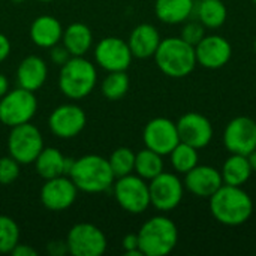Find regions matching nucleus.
<instances>
[{"instance_id":"obj_24","label":"nucleus","mask_w":256,"mask_h":256,"mask_svg":"<svg viewBox=\"0 0 256 256\" xmlns=\"http://www.w3.org/2000/svg\"><path fill=\"white\" fill-rule=\"evenodd\" d=\"M33 164L44 180L66 176V156L54 147H44Z\"/></svg>"},{"instance_id":"obj_5","label":"nucleus","mask_w":256,"mask_h":256,"mask_svg":"<svg viewBox=\"0 0 256 256\" xmlns=\"http://www.w3.org/2000/svg\"><path fill=\"white\" fill-rule=\"evenodd\" d=\"M98 72L96 66L82 57H70L63 66H60L58 88L72 100L87 98L96 87Z\"/></svg>"},{"instance_id":"obj_22","label":"nucleus","mask_w":256,"mask_h":256,"mask_svg":"<svg viewBox=\"0 0 256 256\" xmlns=\"http://www.w3.org/2000/svg\"><path fill=\"white\" fill-rule=\"evenodd\" d=\"M62 44L72 57H82L90 51L93 45V33L87 24L72 22L63 28Z\"/></svg>"},{"instance_id":"obj_30","label":"nucleus","mask_w":256,"mask_h":256,"mask_svg":"<svg viewBox=\"0 0 256 256\" xmlns=\"http://www.w3.org/2000/svg\"><path fill=\"white\" fill-rule=\"evenodd\" d=\"M108 162H110V166H111L116 178H118V177H123V176L134 172V170H135V153L128 147H118L111 153Z\"/></svg>"},{"instance_id":"obj_36","label":"nucleus","mask_w":256,"mask_h":256,"mask_svg":"<svg viewBox=\"0 0 256 256\" xmlns=\"http://www.w3.org/2000/svg\"><path fill=\"white\" fill-rule=\"evenodd\" d=\"M10 50H12V45H10L9 38L6 34L0 33V63H3L9 57Z\"/></svg>"},{"instance_id":"obj_42","label":"nucleus","mask_w":256,"mask_h":256,"mask_svg":"<svg viewBox=\"0 0 256 256\" xmlns=\"http://www.w3.org/2000/svg\"><path fill=\"white\" fill-rule=\"evenodd\" d=\"M254 50H255V52H256V40L254 42Z\"/></svg>"},{"instance_id":"obj_27","label":"nucleus","mask_w":256,"mask_h":256,"mask_svg":"<svg viewBox=\"0 0 256 256\" xmlns=\"http://www.w3.org/2000/svg\"><path fill=\"white\" fill-rule=\"evenodd\" d=\"M164 156L150 150L144 148L135 153V170L134 172L144 180H152L164 171Z\"/></svg>"},{"instance_id":"obj_34","label":"nucleus","mask_w":256,"mask_h":256,"mask_svg":"<svg viewBox=\"0 0 256 256\" xmlns=\"http://www.w3.org/2000/svg\"><path fill=\"white\" fill-rule=\"evenodd\" d=\"M123 250L126 256H144L140 250V242H138V234H128L124 236L122 242Z\"/></svg>"},{"instance_id":"obj_10","label":"nucleus","mask_w":256,"mask_h":256,"mask_svg":"<svg viewBox=\"0 0 256 256\" xmlns=\"http://www.w3.org/2000/svg\"><path fill=\"white\" fill-rule=\"evenodd\" d=\"M148 190L150 206H153L158 212L168 213L180 206L184 195V184L176 174L162 171L150 180Z\"/></svg>"},{"instance_id":"obj_41","label":"nucleus","mask_w":256,"mask_h":256,"mask_svg":"<svg viewBox=\"0 0 256 256\" xmlns=\"http://www.w3.org/2000/svg\"><path fill=\"white\" fill-rule=\"evenodd\" d=\"M12 3H15V4H20V3H22L24 0H10Z\"/></svg>"},{"instance_id":"obj_19","label":"nucleus","mask_w":256,"mask_h":256,"mask_svg":"<svg viewBox=\"0 0 256 256\" xmlns=\"http://www.w3.org/2000/svg\"><path fill=\"white\" fill-rule=\"evenodd\" d=\"M162 38L159 30L148 22L138 24L129 34L128 45L130 52L136 58H150L159 48Z\"/></svg>"},{"instance_id":"obj_14","label":"nucleus","mask_w":256,"mask_h":256,"mask_svg":"<svg viewBox=\"0 0 256 256\" xmlns=\"http://www.w3.org/2000/svg\"><path fill=\"white\" fill-rule=\"evenodd\" d=\"M224 144L230 153L248 156L256 148V122L250 117H234L225 128Z\"/></svg>"},{"instance_id":"obj_38","label":"nucleus","mask_w":256,"mask_h":256,"mask_svg":"<svg viewBox=\"0 0 256 256\" xmlns=\"http://www.w3.org/2000/svg\"><path fill=\"white\" fill-rule=\"evenodd\" d=\"M48 252L52 256H60L68 254V246H66V242H60V240H56V242H51L48 244Z\"/></svg>"},{"instance_id":"obj_11","label":"nucleus","mask_w":256,"mask_h":256,"mask_svg":"<svg viewBox=\"0 0 256 256\" xmlns=\"http://www.w3.org/2000/svg\"><path fill=\"white\" fill-rule=\"evenodd\" d=\"M132 58L134 56L130 52L128 40L117 36H108L100 39L94 48L96 64L106 72L128 70L132 63Z\"/></svg>"},{"instance_id":"obj_35","label":"nucleus","mask_w":256,"mask_h":256,"mask_svg":"<svg viewBox=\"0 0 256 256\" xmlns=\"http://www.w3.org/2000/svg\"><path fill=\"white\" fill-rule=\"evenodd\" d=\"M51 50V52H50V57H51V62L54 63V64H57V66H63L72 56H70V52L64 48V45L62 44H57V45H54V46H51L50 48Z\"/></svg>"},{"instance_id":"obj_3","label":"nucleus","mask_w":256,"mask_h":256,"mask_svg":"<svg viewBox=\"0 0 256 256\" xmlns=\"http://www.w3.org/2000/svg\"><path fill=\"white\" fill-rule=\"evenodd\" d=\"M153 57L159 70L171 78H184L190 75L198 64L195 46L180 36L162 39Z\"/></svg>"},{"instance_id":"obj_33","label":"nucleus","mask_w":256,"mask_h":256,"mask_svg":"<svg viewBox=\"0 0 256 256\" xmlns=\"http://www.w3.org/2000/svg\"><path fill=\"white\" fill-rule=\"evenodd\" d=\"M204 36H206V27L200 21H184L183 22L180 38L183 40H186L188 44L195 46Z\"/></svg>"},{"instance_id":"obj_8","label":"nucleus","mask_w":256,"mask_h":256,"mask_svg":"<svg viewBox=\"0 0 256 256\" xmlns=\"http://www.w3.org/2000/svg\"><path fill=\"white\" fill-rule=\"evenodd\" d=\"M36 111L38 100L34 92L16 87L0 99V122L8 128L32 122Z\"/></svg>"},{"instance_id":"obj_16","label":"nucleus","mask_w":256,"mask_h":256,"mask_svg":"<svg viewBox=\"0 0 256 256\" xmlns=\"http://www.w3.org/2000/svg\"><path fill=\"white\" fill-rule=\"evenodd\" d=\"M196 63L206 69H220L232 57L231 42L220 34H206L195 45Z\"/></svg>"},{"instance_id":"obj_43","label":"nucleus","mask_w":256,"mask_h":256,"mask_svg":"<svg viewBox=\"0 0 256 256\" xmlns=\"http://www.w3.org/2000/svg\"><path fill=\"white\" fill-rule=\"evenodd\" d=\"M38 2H52V0H38Z\"/></svg>"},{"instance_id":"obj_21","label":"nucleus","mask_w":256,"mask_h":256,"mask_svg":"<svg viewBox=\"0 0 256 256\" xmlns=\"http://www.w3.org/2000/svg\"><path fill=\"white\" fill-rule=\"evenodd\" d=\"M28 34H30V40L36 46L50 50L51 46L62 42L63 26L52 15H40L36 20H33Z\"/></svg>"},{"instance_id":"obj_45","label":"nucleus","mask_w":256,"mask_h":256,"mask_svg":"<svg viewBox=\"0 0 256 256\" xmlns=\"http://www.w3.org/2000/svg\"><path fill=\"white\" fill-rule=\"evenodd\" d=\"M198 2H200V0H198Z\"/></svg>"},{"instance_id":"obj_32","label":"nucleus","mask_w":256,"mask_h":256,"mask_svg":"<svg viewBox=\"0 0 256 256\" xmlns=\"http://www.w3.org/2000/svg\"><path fill=\"white\" fill-rule=\"evenodd\" d=\"M20 176V164L10 158V156H4L0 158V184L8 186L12 184Z\"/></svg>"},{"instance_id":"obj_9","label":"nucleus","mask_w":256,"mask_h":256,"mask_svg":"<svg viewBox=\"0 0 256 256\" xmlns=\"http://www.w3.org/2000/svg\"><path fill=\"white\" fill-rule=\"evenodd\" d=\"M64 242L72 256H102L108 248L106 236L93 224L74 225Z\"/></svg>"},{"instance_id":"obj_23","label":"nucleus","mask_w":256,"mask_h":256,"mask_svg":"<svg viewBox=\"0 0 256 256\" xmlns=\"http://www.w3.org/2000/svg\"><path fill=\"white\" fill-rule=\"evenodd\" d=\"M195 10V0H156L154 14L165 24H183Z\"/></svg>"},{"instance_id":"obj_6","label":"nucleus","mask_w":256,"mask_h":256,"mask_svg":"<svg viewBox=\"0 0 256 256\" xmlns=\"http://www.w3.org/2000/svg\"><path fill=\"white\" fill-rule=\"evenodd\" d=\"M44 147L40 130L30 122L10 128L8 135V153L20 165L33 164Z\"/></svg>"},{"instance_id":"obj_12","label":"nucleus","mask_w":256,"mask_h":256,"mask_svg":"<svg viewBox=\"0 0 256 256\" xmlns=\"http://www.w3.org/2000/svg\"><path fill=\"white\" fill-rule=\"evenodd\" d=\"M87 124L84 110L75 104H63L52 110L48 117V126L54 136L70 140L80 135Z\"/></svg>"},{"instance_id":"obj_25","label":"nucleus","mask_w":256,"mask_h":256,"mask_svg":"<svg viewBox=\"0 0 256 256\" xmlns=\"http://www.w3.org/2000/svg\"><path fill=\"white\" fill-rule=\"evenodd\" d=\"M252 172L254 170L250 166L249 158L243 154H234V153H231V156L224 162L222 170H220L224 184H230V186L246 184Z\"/></svg>"},{"instance_id":"obj_37","label":"nucleus","mask_w":256,"mask_h":256,"mask_svg":"<svg viewBox=\"0 0 256 256\" xmlns=\"http://www.w3.org/2000/svg\"><path fill=\"white\" fill-rule=\"evenodd\" d=\"M10 255H14V256H38V252H36V249H33L30 244H21V243H18V244H16V246L12 249Z\"/></svg>"},{"instance_id":"obj_7","label":"nucleus","mask_w":256,"mask_h":256,"mask_svg":"<svg viewBox=\"0 0 256 256\" xmlns=\"http://www.w3.org/2000/svg\"><path fill=\"white\" fill-rule=\"evenodd\" d=\"M112 190L117 204L130 214H141L150 207L148 183L134 172L116 178Z\"/></svg>"},{"instance_id":"obj_4","label":"nucleus","mask_w":256,"mask_h":256,"mask_svg":"<svg viewBox=\"0 0 256 256\" xmlns=\"http://www.w3.org/2000/svg\"><path fill=\"white\" fill-rule=\"evenodd\" d=\"M138 242L144 256L170 255L178 243L177 225L166 216H153L140 228Z\"/></svg>"},{"instance_id":"obj_28","label":"nucleus","mask_w":256,"mask_h":256,"mask_svg":"<svg viewBox=\"0 0 256 256\" xmlns=\"http://www.w3.org/2000/svg\"><path fill=\"white\" fill-rule=\"evenodd\" d=\"M168 156L171 160V166L178 174L189 172L192 168H195L198 165V160H200L198 148H195L189 144H184L182 141L174 147V150Z\"/></svg>"},{"instance_id":"obj_13","label":"nucleus","mask_w":256,"mask_h":256,"mask_svg":"<svg viewBox=\"0 0 256 256\" xmlns=\"http://www.w3.org/2000/svg\"><path fill=\"white\" fill-rule=\"evenodd\" d=\"M142 141L147 148L168 156L180 142L177 124L166 117L152 118L142 130Z\"/></svg>"},{"instance_id":"obj_40","label":"nucleus","mask_w":256,"mask_h":256,"mask_svg":"<svg viewBox=\"0 0 256 256\" xmlns=\"http://www.w3.org/2000/svg\"><path fill=\"white\" fill-rule=\"evenodd\" d=\"M248 158H249V162H250V166H252L254 172H256V148L248 154Z\"/></svg>"},{"instance_id":"obj_18","label":"nucleus","mask_w":256,"mask_h":256,"mask_svg":"<svg viewBox=\"0 0 256 256\" xmlns=\"http://www.w3.org/2000/svg\"><path fill=\"white\" fill-rule=\"evenodd\" d=\"M184 189L198 198H210L222 184V174L210 165H196L184 174Z\"/></svg>"},{"instance_id":"obj_39","label":"nucleus","mask_w":256,"mask_h":256,"mask_svg":"<svg viewBox=\"0 0 256 256\" xmlns=\"http://www.w3.org/2000/svg\"><path fill=\"white\" fill-rule=\"evenodd\" d=\"M9 92V80L4 74H0V99Z\"/></svg>"},{"instance_id":"obj_17","label":"nucleus","mask_w":256,"mask_h":256,"mask_svg":"<svg viewBox=\"0 0 256 256\" xmlns=\"http://www.w3.org/2000/svg\"><path fill=\"white\" fill-rule=\"evenodd\" d=\"M176 124H177L180 141L198 150L207 147L213 140V134H214L213 124L201 112H195V111L186 112L176 122Z\"/></svg>"},{"instance_id":"obj_44","label":"nucleus","mask_w":256,"mask_h":256,"mask_svg":"<svg viewBox=\"0 0 256 256\" xmlns=\"http://www.w3.org/2000/svg\"><path fill=\"white\" fill-rule=\"evenodd\" d=\"M252 2H254V4H255V6H256V0H252Z\"/></svg>"},{"instance_id":"obj_26","label":"nucleus","mask_w":256,"mask_h":256,"mask_svg":"<svg viewBox=\"0 0 256 256\" xmlns=\"http://www.w3.org/2000/svg\"><path fill=\"white\" fill-rule=\"evenodd\" d=\"M195 10L198 21L206 28H219L228 18V9L222 0H200Z\"/></svg>"},{"instance_id":"obj_15","label":"nucleus","mask_w":256,"mask_h":256,"mask_svg":"<svg viewBox=\"0 0 256 256\" xmlns=\"http://www.w3.org/2000/svg\"><path fill=\"white\" fill-rule=\"evenodd\" d=\"M78 189L69 176H60L45 180L40 188V202L50 212H64L74 206Z\"/></svg>"},{"instance_id":"obj_29","label":"nucleus","mask_w":256,"mask_h":256,"mask_svg":"<svg viewBox=\"0 0 256 256\" xmlns=\"http://www.w3.org/2000/svg\"><path fill=\"white\" fill-rule=\"evenodd\" d=\"M129 86H130V80L126 70L108 72V75L102 81L100 92L104 98L108 100H120L128 93Z\"/></svg>"},{"instance_id":"obj_20","label":"nucleus","mask_w":256,"mask_h":256,"mask_svg":"<svg viewBox=\"0 0 256 256\" xmlns=\"http://www.w3.org/2000/svg\"><path fill=\"white\" fill-rule=\"evenodd\" d=\"M48 78V66L39 56L24 57L16 68V84L28 92H38Z\"/></svg>"},{"instance_id":"obj_2","label":"nucleus","mask_w":256,"mask_h":256,"mask_svg":"<svg viewBox=\"0 0 256 256\" xmlns=\"http://www.w3.org/2000/svg\"><path fill=\"white\" fill-rule=\"evenodd\" d=\"M69 177L76 189L86 194H102L112 188L116 182L108 159L99 154H86L75 159Z\"/></svg>"},{"instance_id":"obj_1","label":"nucleus","mask_w":256,"mask_h":256,"mask_svg":"<svg viewBox=\"0 0 256 256\" xmlns=\"http://www.w3.org/2000/svg\"><path fill=\"white\" fill-rule=\"evenodd\" d=\"M208 200L212 216L225 226H240L254 213V201L242 186L222 184Z\"/></svg>"},{"instance_id":"obj_31","label":"nucleus","mask_w":256,"mask_h":256,"mask_svg":"<svg viewBox=\"0 0 256 256\" xmlns=\"http://www.w3.org/2000/svg\"><path fill=\"white\" fill-rule=\"evenodd\" d=\"M20 243V228L16 222L6 214H0V254H10Z\"/></svg>"}]
</instances>
